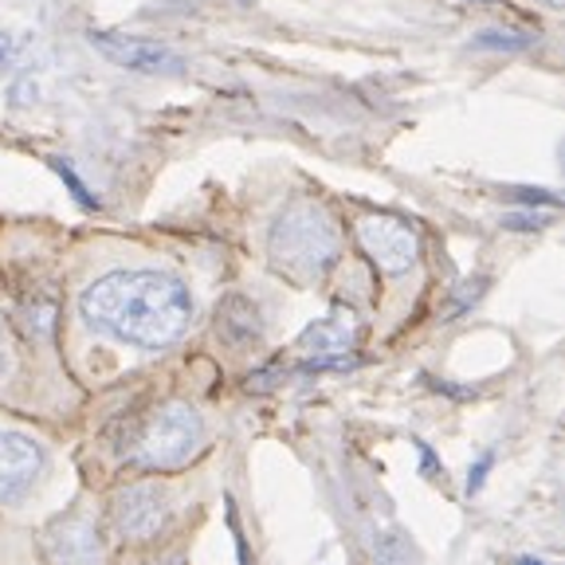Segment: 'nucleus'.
Instances as JSON below:
<instances>
[{
	"label": "nucleus",
	"instance_id": "1",
	"mask_svg": "<svg viewBox=\"0 0 565 565\" xmlns=\"http://www.w3.org/2000/svg\"><path fill=\"white\" fill-rule=\"evenodd\" d=\"M87 327L138 350L173 345L193 322V295L181 279L161 271H110L83 291Z\"/></svg>",
	"mask_w": 565,
	"mask_h": 565
},
{
	"label": "nucleus",
	"instance_id": "2",
	"mask_svg": "<svg viewBox=\"0 0 565 565\" xmlns=\"http://www.w3.org/2000/svg\"><path fill=\"white\" fill-rule=\"evenodd\" d=\"M267 256H271L275 271L291 275L295 282H315L342 256V232L322 204L295 201L275 221L271 236H267Z\"/></svg>",
	"mask_w": 565,
	"mask_h": 565
},
{
	"label": "nucleus",
	"instance_id": "3",
	"mask_svg": "<svg viewBox=\"0 0 565 565\" xmlns=\"http://www.w3.org/2000/svg\"><path fill=\"white\" fill-rule=\"evenodd\" d=\"M204 448V420L193 405L173 401V405L158 408L150 424L138 433V444L130 448V459L141 468L173 471L185 468L189 459Z\"/></svg>",
	"mask_w": 565,
	"mask_h": 565
},
{
	"label": "nucleus",
	"instance_id": "4",
	"mask_svg": "<svg viewBox=\"0 0 565 565\" xmlns=\"http://www.w3.org/2000/svg\"><path fill=\"white\" fill-rule=\"evenodd\" d=\"M353 236L362 244V252L373 259V267L385 275H401L416 264L420 256V236L408 221L401 216H388V212H370V216H358L353 224Z\"/></svg>",
	"mask_w": 565,
	"mask_h": 565
},
{
	"label": "nucleus",
	"instance_id": "5",
	"mask_svg": "<svg viewBox=\"0 0 565 565\" xmlns=\"http://www.w3.org/2000/svg\"><path fill=\"white\" fill-rule=\"evenodd\" d=\"M173 522V499L158 483H134L118 491L115 499V526L122 539L150 542Z\"/></svg>",
	"mask_w": 565,
	"mask_h": 565
},
{
	"label": "nucleus",
	"instance_id": "6",
	"mask_svg": "<svg viewBox=\"0 0 565 565\" xmlns=\"http://www.w3.org/2000/svg\"><path fill=\"white\" fill-rule=\"evenodd\" d=\"M90 47L98 55L115 63V67L138 71V75H177L181 71V55L169 52L158 40L146 35H118V32H87Z\"/></svg>",
	"mask_w": 565,
	"mask_h": 565
},
{
	"label": "nucleus",
	"instance_id": "7",
	"mask_svg": "<svg viewBox=\"0 0 565 565\" xmlns=\"http://www.w3.org/2000/svg\"><path fill=\"white\" fill-rule=\"evenodd\" d=\"M44 468V451L32 436L24 433H9V428H0V503L4 499H17L20 491L35 483Z\"/></svg>",
	"mask_w": 565,
	"mask_h": 565
},
{
	"label": "nucleus",
	"instance_id": "8",
	"mask_svg": "<svg viewBox=\"0 0 565 565\" xmlns=\"http://www.w3.org/2000/svg\"><path fill=\"white\" fill-rule=\"evenodd\" d=\"M216 334H221L232 350L256 345L259 338H264V318H259L256 302H247L244 295H228V299L216 307Z\"/></svg>",
	"mask_w": 565,
	"mask_h": 565
},
{
	"label": "nucleus",
	"instance_id": "9",
	"mask_svg": "<svg viewBox=\"0 0 565 565\" xmlns=\"http://www.w3.org/2000/svg\"><path fill=\"white\" fill-rule=\"evenodd\" d=\"M353 338H358V318L338 307L334 315L315 322V327L302 334V345L315 350V358H342V353H350Z\"/></svg>",
	"mask_w": 565,
	"mask_h": 565
},
{
	"label": "nucleus",
	"instance_id": "10",
	"mask_svg": "<svg viewBox=\"0 0 565 565\" xmlns=\"http://www.w3.org/2000/svg\"><path fill=\"white\" fill-rule=\"evenodd\" d=\"M52 542H55V554H60L63 565H90L98 554V534L87 526V522H67V526L60 522Z\"/></svg>",
	"mask_w": 565,
	"mask_h": 565
},
{
	"label": "nucleus",
	"instance_id": "11",
	"mask_svg": "<svg viewBox=\"0 0 565 565\" xmlns=\"http://www.w3.org/2000/svg\"><path fill=\"white\" fill-rule=\"evenodd\" d=\"M530 44H534L530 32H503V28H487L476 35V47H494V52H522Z\"/></svg>",
	"mask_w": 565,
	"mask_h": 565
},
{
	"label": "nucleus",
	"instance_id": "12",
	"mask_svg": "<svg viewBox=\"0 0 565 565\" xmlns=\"http://www.w3.org/2000/svg\"><path fill=\"white\" fill-rule=\"evenodd\" d=\"M52 169H55V173L63 177V185L71 189V196H75V201H79L83 209H98V196L90 193L87 185H83V181H79V173H75V169H71L67 161H60V158H55V161H52Z\"/></svg>",
	"mask_w": 565,
	"mask_h": 565
},
{
	"label": "nucleus",
	"instance_id": "13",
	"mask_svg": "<svg viewBox=\"0 0 565 565\" xmlns=\"http://www.w3.org/2000/svg\"><path fill=\"white\" fill-rule=\"evenodd\" d=\"M491 468H494V451H487V456L476 459V468L468 471V494L483 491V483H487V476H491Z\"/></svg>",
	"mask_w": 565,
	"mask_h": 565
},
{
	"label": "nucleus",
	"instance_id": "14",
	"mask_svg": "<svg viewBox=\"0 0 565 565\" xmlns=\"http://www.w3.org/2000/svg\"><path fill=\"white\" fill-rule=\"evenodd\" d=\"M511 196L522 204H550V209H557V196L550 189H511Z\"/></svg>",
	"mask_w": 565,
	"mask_h": 565
},
{
	"label": "nucleus",
	"instance_id": "15",
	"mask_svg": "<svg viewBox=\"0 0 565 565\" xmlns=\"http://www.w3.org/2000/svg\"><path fill=\"white\" fill-rule=\"evenodd\" d=\"M507 228H542V224H546V221H542V216H507Z\"/></svg>",
	"mask_w": 565,
	"mask_h": 565
},
{
	"label": "nucleus",
	"instance_id": "16",
	"mask_svg": "<svg viewBox=\"0 0 565 565\" xmlns=\"http://www.w3.org/2000/svg\"><path fill=\"white\" fill-rule=\"evenodd\" d=\"M4 370H9V342L0 334V377H4Z\"/></svg>",
	"mask_w": 565,
	"mask_h": 565
},
{
	"label": "nucleus",
	"instance_id": "17",
	"mask_svg": "<svg viewBox=\"0 0 565 565\" xmlns=\"http://www.w3.org/2000/svg\"><path fill=\"white\" fill-rule=\"evenodd\" d=\"M514 565H546V562H539V557H519Z\"/></svg>",
	"mask_w": 565,
	"mask_h": 565
},
{
	"label": "nucleus",
	"instance_id": "18",
	"mask_svg": "<svg viewBox=\"0 0 565 565\" xmlns=\"http://www.w3.org/2000/svg\"><path fill=\"white\" fill-rule=\"evenodd\" d=\"M542 4H546V9H562V0H542Z\"/></svg>",
	"mask_w": 565,
	"mask_h": 565
}]
</instances>
